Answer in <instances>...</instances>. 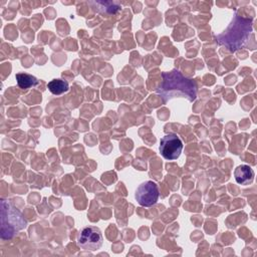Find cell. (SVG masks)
<instances>
[{
    "instance_id": "cell-7",
    "label": "cell",
    "mask_w": 257,
    "mask_h": 257,
    "mask_svg": "<svg viewBox=\"0 0 257 257\" xmlns=\"http://www.w3.org/2000/svg\"><path fill=\"white\" fill-rule=\"evenodd\" d=\"M235 181L240 185H249L254 180V171L248 165H240L234 171Z\"/></svg>"
},
{
    "instance_id": "cell-1",
    "label": "cell",
    "mask_w": 257,
    "mask_h": 257,
    "mask_svg": "<svg viewBox=\"0 0 257 257\" xmlns=\"http://www.w3.org/2000/svg\"><path fill=\"white\" fill-rule=\"evenodd\" d=\"M157 93L164 102L176 96H184L189 101H194L197 97V85L193 79L184 76L178 69H173L162 73V82Z\"/></svg>"
},
{
    "instance_id": "cell-8",
    "label": "cell",
    "mask_w": 257,
    "mask_h": 257,
    "mask_svg": "<svg viewBox=\"0 0 257 257\" xmlns=\"http://www.w3.org/2000/svg\"><path fill=\"white\" fill-rule=\"evenodd\" d=\"M47 87L52 94L60 95L68 91L69 84L66 80H63L61 78H55L47 83Z\"/></svg>"
},
{
    "instance_id": "cell-3",
    "label": "cell",
    "mask_w": 257,
    "mask_h": 257,
    "mask_svg": "<svg viewBox=\"0 0 257 257\" xmlns=\"http://www.w3.org/2000/svg\"><path fill=\"white\" fill-rule=\"evenodd\" d=\"M27 220L9 200L1 201V238L10 239L24 229Z\"/></svg>"
},
{
    "instance_id": "cell-2",
    "label": "cell",
    "mask_w": 257,
    "mask_h": 257,
    "mask_svg": "<svg viewBox=\"0 0 257 257\" xmlns=\"http://www.w3.org/2000/svg\"><path fill=\"white\" fill-rule=\"evenodd\" d=\"M253 29V18L235 15L229 27L216 36L220 45L226 46L231 52L242 48L247 42Z\"/></svg>"
},
{
    "instance_id": "cell-5",
    "label": "cell",
    "mask_w": 257,
    "mask_h": 257,
    "mask_svg": "<svg viewBox=\"0 0 257 257\" xmlns=\"http://www.w3.org/2000/svg\"><path fill=\"white\" fill-rule=\"evenodd\" d=\"M183 150V142L177 134L171 133L164 136L160 141V153L166 160H177Z\"/></svg>"
},
{
    "instance_id": "cell-9",
    "label": "cell",
    "mask_w": 257,
    "mask_h": 257,
    "mask_svg": "<svg viewBox=\"0 0 257 257\" xmlns=\"http://www.w3.org/2000/svg\"><path fill=\"white\" fill-rule=\"evenodd\" d=\"M16 80H17V84L20 88L22 89H27L29 87L35 86L36 84H38V79L28 73H24V72H19L16 74Z\"/></svg>"
},
{
    "instance_id": "cell-6",
    "label": "cell",
    "mask_w": 257,
    "mask_h": 257,
    "mask_svg": "<svg viewBox=\"0 0 257 257\" xmlns=\"http://www.w3.org/2000/svg\"><path fill=\"white\" fill-rule=\"evenodd\" d=\"M159 196V187L154 181H146L142 183L135 194L137 202L143 207H152L156 205Z\"/></svg>"
},
{
    "instance_id": "cell-4",
    "label": "cell",
    "mask_w": 257,
    "mask_h": 257,
    "mask_svg": "<svg viewBox=\"0 0 257 257\" xmlns=\"http://www.w3.org/2000/svg\"><path fill=\"white\" fill-rule=\"evenodd\" d=\"M103 237L101 231L97 227L87 226L79 231L77 237V245L83 250L94 251L101 247Z\"/></svg>"
}]
</instances>
